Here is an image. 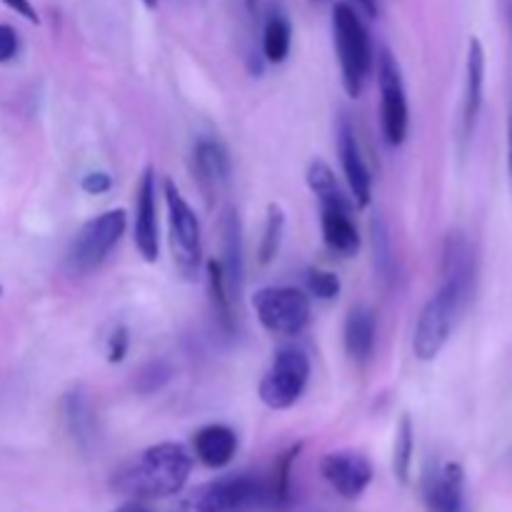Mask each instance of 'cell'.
<instances>
[{"label": "cell", "instance_id": "cell-1", "mask_svg": "<svg viewBox=\"0 0 512 512\" xmlns=\"http://www.w3.org/2000/svg\"><path fill=\"white\" fill-rule=\"evenodd\" d=\"M478 280V258L465 233H450L440 263V288L425 303L413 335V353L420 363H430L443 353L458 325L460 315L468 308Z\"/></svg>", "mask_w": 512, "mask_h": 512}, {"label": "cell", "instance_id": "cell-2", "mask_svg": "<svg viewBox=\"0 0 512 512\" xmlns=\"http://www.w3.org/2000/svg\"><path fill=\"white\" fill-rule=\"evenodd\" d=\"M193 473V453L180 443H158L145 448L113 475L115 493L130 500L173 498Z\"/></svg>", "mask_w": 512, "mask_h": 512}, {"label": "cell", "instance_id": "cell-3", "mask_svg": "<svg viewBox=\"0 0 512 512\" xmlns=\"http://www.w3.org/2000/svg\"><path fill=\"white\" fill-rule=\"evenodd\" d=\"M333 43L338 53L343 88L350 98H360L375 65L373 43L360 13L348 3L333 5Z\"/></svg>", "mask_w": 512, "mask_h": 512}, {"label": "cell", "instance_id": "cell-4", "mask_svg": "<svg viewBox=\"0 0 512 512\" xmlns=\"http://www.w3.org/2000/svg\"><path fill=\"white\" fill-rule=\"evenodd\" d=\"M268 510L265 480L253 475H228L198 485L168 512H258Z\"/></svg>", "mask_w": 512, "mask_h": 512}, {"label": "cell", "instance_id": "cell-5", "mask_svg": "<svg viewBox=\"0 0 512 512\" xmlns=\"http://www.w3.org/2000/svg\"><path fill=\"white\" fill-rule=\"evenodd\" d=\"M165 205H168V225H170V250H173V263L185 280L198 278V270L203 265V230L195 210L183 198L175 180H165L163 185Z\"/></svg>", "mask_w": 512, "mask_h": 512}, {"label": "cell", "instance_id": "cell-6", "mask_svg": "<svg viewBox=\"0 0 512 512\" xmlns=\"http://www.w3.org/2000/svg\"><path fill=\"white\" fill-rule=\"evenodd\" d=\"M125 228H128V215H125L123 208L105 210V213L83 223V228L75 233L73 243L68 248L70 273L88 275L98 270L108 260V255L113 253L115 245L120 243Z\"/></svg>", "mask_w": 512, "mask_h": 512}, {"label": "cell", "instance_id": "cell-7", "mask_svg": "<svg viewBox=\"0 0 512 512\" xmlns=\"http://www.w3.org/2000/svg\"><path fill=\"white\" fill-rule=\"evenodd\" d=\"M253 310L258 323L268 333L280 335V338H295V335L305 333L310 318H313L310 295L300 288H290V285L260 288L253 295Z\"/></svg>", "mask_w": 512, "mask_h": 512}, {"label": "cell", "instance_id": "cell-8", "mask_svg": "<svg viewBox=\"0 0 512 512\" xmlns=\"http://www.w3.org/2000/svg\"><path fill=\"white\" fill-rule=\"evenodd\" d=\"M310 383V360L300 348H280L265 370L258 395L265 408L288 410L303 398Z\"/></svg>", "mask_w": 512, "mask_h": 512}, {"label": "cell", "instance_id": "cell-9", "mask_svg": "<svg viewBox=\"0 0 512 512\" xmlns=\"http://www.w3.org/2000/svg\"><path fill=\"white\" fill-rule=\"evenodd\" d=\"M378 88H380V128L383 138L390 148H400L408 138L410 128V108L408 93H405L403 73L395 60V55L388 48L378 53Z\"/></svg>", "mask_w": 512, "mask_h": 512}, {"label": "cell", "instance_id": "cell-10", "mask_svg": "<svg viewBox=\"0 0 512 512\" xmlns=\"http://www.w3.org/2000/svg\"><path fill=\"white\" fill-rule=\"evenodd\" d=\"M335 145H338L340 168H343L345 180H348L350 198L358 208H368L370 198H373V175H370L368 163H365L358 133H355V125L350 123L348 113L340 115L338 125H335Z\"/></svg>", "mask_w": 512, "mask_h": 512}, {"label": "cell", "instance_id": "cell-11", "mask_svg": "<svg viewBox=\"0 0 512 512\" xmlns=\"http://www.w3.org/2000/svg\"><path fill=\"white\" fill-rule=\"evenodd\" d=\"M320 473L325 483L345 500H358L373 483V465L363 453L355 450H338L320 460Z\"/></svg>", "mask_w": 512, "mask_h": 512}, {"label": "cell", "instance_id": "cell-12", "mask_svg": "<svg viewBox=\"0 0 512 512\" xmlns=\"http://www.w3.org/2000/svg\"><path fill=\"white\" fill-rule=\"evenodd\" d=\"M158 190H155V170L145 168L135 190V225L133 238L135 248L143 255L145 263H155L160 255V233H158Z\"/></svg>", "mask_w": 512, "mask_h": 512}, {"label": "cell", "instance_id": "cell-13", "mask_svg": "<svg viewBox=\"0 0 512 512\" xmlns=\"http://www.w3.org/2000/svg\"><path fill=\"white\" fill-rule=\"evenodd\" d=\"M193 173L200 190L210 200L228 185L230 180V153L218 138L200 135L193 145Z\"/></svg>", "mask_w": 512, "mask_h": 512}, {"label": "cell", "instance_id": "cell-14", "mask_svg": "<svg viewBox=\"0 0 512 512\" xmlns=\"http://www.w3.org/2000/svg\"><path fill=\"white\" fill-rule=\"evenodd\" d=\"M220 235H223V265L225 283H228L230 298L238 303L245 288V248H243V223L233 205H225L220 213Z\"/></svg>", "mask_w": 512, "mask_h": 512}, {"label": "cell", "instance_id": "cell-15", "mask_svg": "<svg viewBox=\"0 0 512 512\" xmlns=\"http://www.w3.org/2000/svg\"><path fill=\"white\" fill-rule=\"evenodd\" d=\"M425 503L433 512H468L465 470L460 463H443L425 480Z\"/></svg>", "mask_w": 512, "mask_h": 512}, {"label": "cell", "instance_id": "cell-16", "mask_svg": "<svg viewBox=\"0 0 512 512\" xmlns=\"http://www.w3.org/2000/svg\"><path fill=\"white\" fill-rule=\"evenodd\" d=\"M485 95V48L480 38H470L468 65H465V95H463V138L468 140L478 125Z\"/></svg>", "mask_w": 512, "mask_h": 512}, {"label": "cell", "instance_id": "cell-17", "mask_svg": "<svg viewBox=\"0 0 512 512\" xmlns=\"http://www.w3.org/2000/svg\"><path fill=\"white\" fill-rule=\"evenodd\" d=\"M238 453V435L223 423H210L193 435V458H198L205 468L220 470L233 463Z\"/></svg>", "mask_w": 512, "mask_h": 512}, {"label": "cell", "instance_id": "cell-18", "mask_svg": "<svg viewBox=\"0 0 512 512\" xmlns=\"http://www.w3.org/2000/svg\"><path fill=\"white\" fill-rule=\"evenodd\" d=\"M375 338H378V318H375V313L368 305H355L348 318H345V353L355 363H368L375 350Z\"/></svg>", "mask_w": 512, "mask_h": 512}, {"label": "cell", "instance_id": "cell-19", "mask_svg": "<svg viewBox=\"0 0 512 512\" xmlns=\"http://www.w3.org/2000/svg\"><path fill=\"white\" fill-rule=\"evenodd\" d=\"M353 210L320 208V230L330 253L340 258H353L360 250V233L353 223Z\"/></svg>", "mask_w": 512, "mask_h": 512}, {"label": "cell", "instance_id": "cell-20", "mask_svg": "<svg viewBox=\"0 0 512 512\" xmlns=\"http://www.w3.org/2000/svg\"><path fill=\"white\" fill-rule=\"evenodd\" d=\"M63 420L68 433L73 435L75 443L83 450H88L95 443V433H98V425H95V410L90 403L88 393L83 388H75L70 393H65L63 398Z\"/></svg>", "mask_w": 512, "mask_h": 512}, {"label": "cell", "instance_id": "cell-21", "mask_svg": "<svg viewBox=\"0 0 512 512\" xmlns=\"http://www.w3.org/2000/svg\"><path fill=\"white\" fill-rule=\"evenodd\" d=\"M305 180H308V188L313 190V195L318 198L320 208H338V210L355 208L350 193H345L343 185H340L338 178H335L333 168H330L325 160H313V163L308 165Z\"/></svg>", "mask_w": 512, "mask_h": 512}, {"label": "cell", "instance_id": "cell-22", "mask_svg": "<svg viewBox=\"0 0 512 512\" xmlns=\"http://www.w3.org/2000/svg\"><path fill=\"white\" fill-rule=\"evenodd\" d=\"M300 450H303V445L298 443L293 445V448L285 450V453H280V458L275 460L273 465V473H270V478H265V500H268V510L280 512L290 508V498H293V488H290L293 478H290V473H293V465L295 460H298Z\"/></svg>", "mask_w": 512, "mask_h": 512}, {"label": "cell", "instance_id": "cell-23", "mask_svg": "<svg viewBox=\"0 0 512 512\" xmlns=\"http://www.w3.org/2000/svg\"><path fill=\"white\" fill-rule=\"evenodd\" d=\"M293 45V25L280 8H273L263 25V58L268 63L280 65L288 60Z\"/></svg>", "mask_w": 512, "mask_h": 512}, {"label": "cell", "instance_id": "cell-24", "mask_svg": "<svg viewBox=\"0 0 512 512\" xmlns=\"http://www.w3.org/2000/svg\"><path fill=\"white\" fill-rule=\"evenodd\" d=\"M205 275H208V295L210 305H213L215 320H218L220 328L230 335L235 330V300L230 298V290L228 283H225V273L220 260H208V263H205Z\"/></svg>", "mask_w": 512, "mask_h": 512}, {"label": "cell", "instance_id": "cell-25", "mask_svg": "<svg viewBox=\"0 0 512 512\" xmlns=\"http://www.w3.org/2000/svg\"><path fill=\"white\" fill-rule=\"evenodd\" d=\"M285 235V213L278 203L268 205V215H265L263 225V238H260L258 248V260L260 265H270L280 253V245H283Z\"/></svg>", "mask_w": 512, "mask_h": 512}, {"label": "cell", "instance_id": "cell-26", "mask_svg": "<svg viewBox=\"0 0 512 512\" xmlns=\"http://www.w3.org/2000/svg\"><path fill=\"white\" fill-rule=\"evenodd\" d=\"M413 455H415V428L410 415H403L398 425V435H395V450H393V468L400 483L410 480V468H413Z\"/></svg>", "mask_w": 512, "mask_h": 512}, {"label": "cell", "instance_id": "cell-27", "mask_svg": "<svg viewBox=\"0 0 512 512\" xmlns=\"http://www.w3.org/2000/svg\"><path fill=\"white\" fill-rule=\"evenodd\" d=\"M373 228V248H375V265L380 270V278L383 280H393V245H390V235H388V225L383 223V218H375L370 223Z\"/></svg>", "mask_w": 512, "mask_h": 512}, {"label": "cell", "instance_id": "cell-28", "mask_svg": "<svg viewBox=\"0 0 512 512\" xmlns=\"http://www.w3.org/2000/svg\"><path fill=\"white\" fill-rule=\"evenodd\" d=\"M305 290H308L310 298L335 300L340 295V278L333 270L310 268L305 275Z\"/></svg>", "mask_w": 512, "mask_h": 512}, {"label": "cell", "instance_id": "cell-29", "mask_svg": "<svg viewBox=\"0 0 512 512\" xmlns=\"http://www.w3.org/2000/svg\"><path fill=\"white\" fill-rule=\"evenodd\" d=\"M170 378H173L170 365L163 363V360H155V363H148L143 370H140L138 380H135V388H138L143 395H153L158 393Z\"/></svg>", "mask_w": 512, "mask_h": 512}, {"label": "cell", "instance_id": "cell-30", "mask_svg": "<svg viewBox=\"0 0 512 512\" xmlns=\"http://www.w3.org/2000/svg\"><path fill=\"white\" fill-rule=\"evenodd\" d=\"M128 350H130V330L125 328V325H115L113 333L108 335V343H105V358H108V363L118 365L123 363Z\"/></svg>", "mask_w": 512, "mask_h": 512}, {"label": "cell", "instance_id": "cell-31", "mask_svg": "<svg viewBox=\"0 0 512 512\" xmlns=\"http://www.w3.org/2000/svg\"><path fill=\"white\" fill-rule=\"evenodd\" d=\"M20 38L13 25L0 23V63H10L18 55Z\"/></svg>", "mask_w": 512, "mask_h": 512}, {"label": "cell", "instance_id": "cell-32", "mask_svg": "<svg viewBox=\"0 0 512 512\" xmlns=\"http://www.w3.org/2000/svg\"><path fill=\"white\" fill-rule=\"evenodd\" d=\"M80 188L88 195H105L113 188V178H110V173H105V170H93V173L85 175Z\"/></svg>", "mask_w": 512, "mask_h": 512}, {"label": "cell", "instance_id": "cell-33", "mask_svg": "<svg viewBox=\"0 0 512 512\" xmlns=\"http://www.w3.org/2000/svg\"><path fill=\"white\" fill-rule=\"evenodd\" d=\"M5 5H8L10 10H15L18 15H23L28 23H40L38 18V10H35V5L30 3V0H3Z\"/></svg>", "mask_w": 512, "mask_h": 512}, {"label": "cell", "instance_id": "cell-34", "mask_svg": "<svg viewBox=\"0 0 512 512\" xmlns=\"http://www.w3.org/2000/svg\"><path fill=\"white\" fill-rule=\"evenodd\" d=\"M355 5H358L360 13L368 15V18H378L380 15V0H355Z\"/></svg>", "mask_w": 512, "mask_h": 512}, {"label": "cell", "instance_id": "cell-35", "mask_svg": "<svg viewBox=\"0 0 512 512\" xmlns=\"http://www.w3.org/2000/svg\"><path fill=\"white\" fill-rule=\"evenodd\" d=\"M113 512H153L148 508V505H145V500H125L123 505H120V508H115Z\"/></svg>", "mask_w": 512, "mask_h": 512}, {"label": "cell", "instance_id": "cell-36", "mask_svg": "<svg viewBox=\"0 0 512 512\" xmlns=\"http://www.w3.org/2000/svg\"><path fill=\"white\" fill-rule=\"evenodd\" d=\"M240 3H243V8L248 10L250 18H253L255 23H258V18H260V0H240Z\"/></svg>", "mask_w": 512, "mask_h": 512}, {"label": "cell", "instance_id": "cell-37", "mask_svg": "<svg viewBox=\"0 0 512 512\" xmlns=\"http://www.w3.org/2000/svg\"><path fill=\"white\" fill-rule=\"evenodd\" d=\"M508 160H510V173H512V100H510V115H508Z\"/></svg>", "mask_w": 512, "mask_h": 512}, {"label": "cell", "instance_id": "cell-38", "mask_svg": "<svg viewBox=\"0 0 512 512\" xmlns=\"http://www.w3.org/2000/svg\"><path fill=\"white\" fill-rule=\"evenodd\" d=\"M143 3H145V8H150V10L158 8V0H143Z\"/></svg>", "mask_w": 512, "mask_h": 512}, {"label": "cell", "instance_id": "cell-39", "mask_svg": "<svg viewBox=\"0 0 512 512\" xmlns=\"http://www.w3.org/2000/svg\"><path fill=\"white\" fill-rule=\"evenodd\" d=\"M0 298H3V285H0Z\"/></svg>", "mask_w": 512, "mask_h": 512}, {"label": "cell", "instance_id": "cell-40", "mask_svg": "<svg viewBox=\"0 0 512 512\" xmlns=\"http://www.w3.org/2000/svg\"><path fill=\"white\" fill-rule=\"evenodd\" d=\"M315 3H323V0H315Z\"/></svg>", "mask_w": 512, "mask_h": 512}]
</instances>
